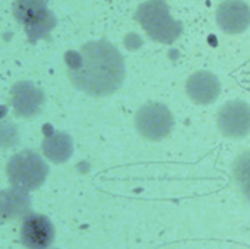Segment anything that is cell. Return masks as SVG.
Wrapping results in <instances>:
<instances>
[{
	"mask_svg": "<svg viewBox=\"0 0 250 249\" xmlns=\"http://www.w3.org/2000/svg\"><path fill=\"white\" fill-rule=\"evenodd\" d=\"M86 54V91L108 95L125 79V62L119 50L105 40L92 41L83 47Z\"/></svg>",
	"mask_w": 250,
	"mask_h": 249,
	"instance_id": "obj_1",
	"label": "cell"
},
{
	"mask_svg": "<svg viewBox=\"0 0 250 249\" xmlns=\"http://www.w3.org/2000/svg\"><path fill=\"white\" fill-rule=\"evenodd\" d=\"M136 19L151 40L161 44L174 43L182 34V23L176 21L166 0H148L138 7Z\"/></svg>",
	"mask_w": 250,
	"mask_h": 249,
	"instance_id": "obj_2",
	"label": "cell"
},
{
	"mask_svg": "<svg viewBox=\"0 0 250 249\" xmlns=\"http://www.w3.org/2000/svg\"><path fill=\"white\" fill-rule=\"evenodd\" d=\"M139 134L149 141L167 138L174 128V117L167 106L161 103H148L142 106L135 117Z\"/></svg>",
	"mask_w": 250,
	"mask_h": 249,
	"instance_id": "obj_3",
	"label": "cell"
},
{
	"mask_svg": "<svg viewBox=\"0 0 250 249\" xmlns=\"http://www.w3.org/2000/svg\"><path fill=\"white\" fill-rule=\"evenodd\" d=\"M220 132L230 139H242L250 134V106L242 100L226 103L217 117Z\"/></svg>",
	"mask_w": 250,
	"mask_h": 249,
	"instance_id": "obj_4",
	"label": "cell"
},
{
	"mask_svg": "<svg viewBox=\"0 0 250 249\" xmlns=\"http://www.w3.org/2000/svg\"><path fill=\"white\" fill-rule=\"evenodd\" d=\"M19 236L25 248L47 249L54 241V226L47 216L29 213L21 223Z\"/></svg>",
	"mask_w": 250,
	"mask_h": 249,
	"instance_id": "obj_5",
	"label": "cell"
},
{
	"mask_svg": "<svg viewBox=\"0 0 250 249\" xmlns=\"http://www.w3.org/2000/svg\"><path fill=\"white\" fill-rule=\"evenodd\" d=\"M215 19L224 34H242L250 26V6L243 0H224L217 9Z\"/></svg>",
	"mask_w": 250,
	"mask_h": 249,
	"instance_id": "obj_6",
	"label": "cell"
},
{
	"mask_svg": "<svg viewBox=\"0 0 250 249\" xmlns=\"http://www.w3.org/2000/svg\"><path fill=\"white\" fill-rule=\"evenodd\" d=\"M186 92L196 104H211L221 92V82L209 70H198L190 75L186 82Z\"/></svg>",
	"mask_w": 250,
	"mask_h": 249,
	"instance_id": "obj_7",
	"label": "cell"
},
{
	"mask_svg": "<svg viewBox=\"0 0 250 249\" xmlns=\"http://www.w3.org/2000/svg\"><path fill=\"white\" fill-rule=\"evenodd\" d=\"M45 13V6L41 0H16L15 4V15L18 21L22 23H38Z\"/></svg>",
	"mask_w": 250,
	"mask_h": 249,
	"instance_id": "obj_8",
	"label": "cell"
},
{
	"mask_svg": "<svg viewBox=\"0 0 250 249\" xmlns=\"http://www.w3.org/2000/svg\"><path fill=\"white\" fill-rule=\"evenodd\" d=\"M233 173L237 185L250 200V151L242 153L233 166Z\"/></svg>",
	"mask_w": 250,
	"mask_h": 249,
	"instance_id": "obj_9",
	"label": "cell"
}]
</instances>
